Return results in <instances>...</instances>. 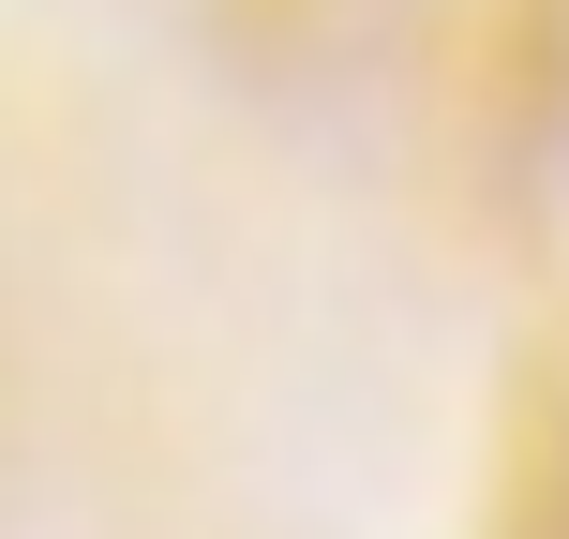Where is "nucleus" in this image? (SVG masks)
Listing matches in <instances>:
<instances>
[{"label":"nucleus","mask_w":569,"mask_h":539,"mask_svg":"<svg viewBox=\"0 0 569 539\" xmlns=\"http://www.w3.org/2000/svg\"><path fill=\"white\" fill-rule=\"evenodd\" d=\"M480 539H569V345L540 360L510 450H495V495H480Z\"/></svg>","instance_id":"f257e3e1"},{"label":"nucleus","mask_w":569,"mask_h":539,"mask_svg":"<svg viewBox=\"0 0 569 539\" xmlns=\"http://www.w3.org/2000/svg\"><path fill=\"white\" fill-rule=\"evenodd\" d=\"M180 16H196L210 46H240V60H284V46H315L345 0H180Z\"/></svg>","instance_id":"f03ea898"}]
</instances>
